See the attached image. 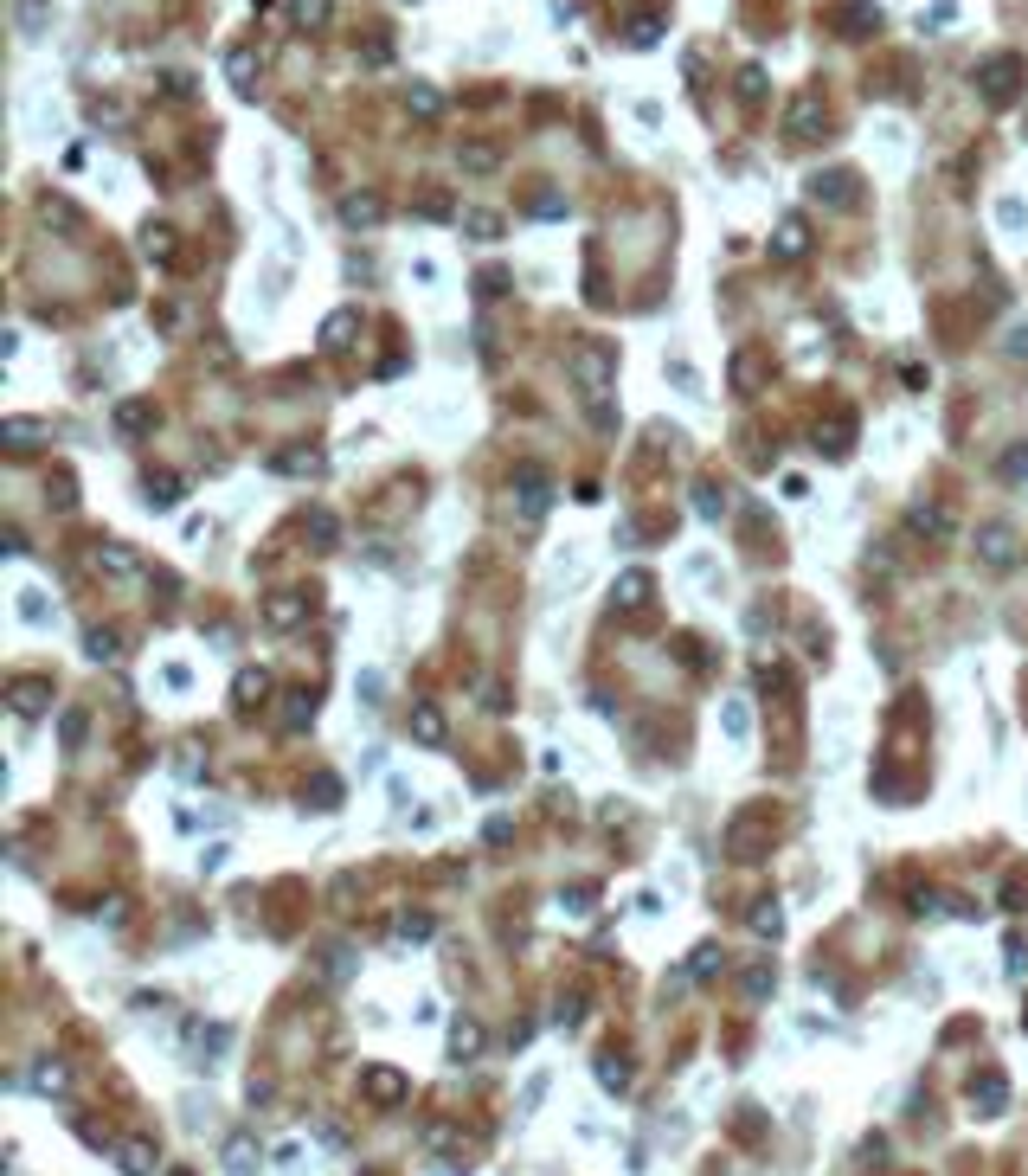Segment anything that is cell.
<instances>
[{"label":"cell","instance_id":"6da1fadb","mask_svg":"<svg viewBox=\"0 0 1028 1176\" xmlns=\"http://www.w3.org/2000/svg\"><path fill=\"white\" fill-rule=\"evenodd\" d=\"M971 1093H983V1112L1003 1105V1080H996V1073H983V1087H971Z\"/></svg>","mask_w":1028,"mask_h":1176}]
</instances>
